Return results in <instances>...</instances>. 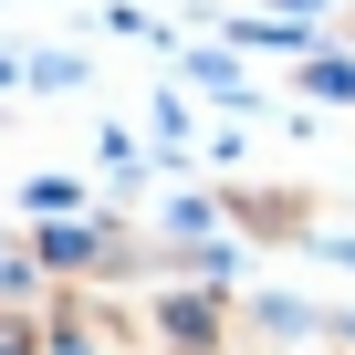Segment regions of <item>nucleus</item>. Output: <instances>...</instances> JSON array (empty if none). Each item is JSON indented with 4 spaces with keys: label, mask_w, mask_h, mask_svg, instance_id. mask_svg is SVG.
<instances>
[{
    "label": "nucleus",
    "mask_w": 355,
    "mask_h": 355,
    "mask_svg": "<svg viewBox=\"0 0 355 355\" xmlns=\"http://www.w3.org/2000/svg\"><path fill=\"white\" fill-rule=\"evenodd\" d=\"M220 230L241 251H313L324 241V189H303V178H230Z\"/></svg>",
    "instance_id": "nucleus-1"
},
{
    "label": "nucleus",
    "mask_w": 355,
    "mask_h": 355,
    "mask_svg": "<svg viewBox=\"0 0 355 355\" xmlns=\"http://www.w3.org/2000/svg\"><path fill=\"white\" fill-rule=\"evenodd\" d=\"M324 355H345V345H324Z\"/></svg>",
    "instance_id": "nucleus-2"
}]
</instances>
